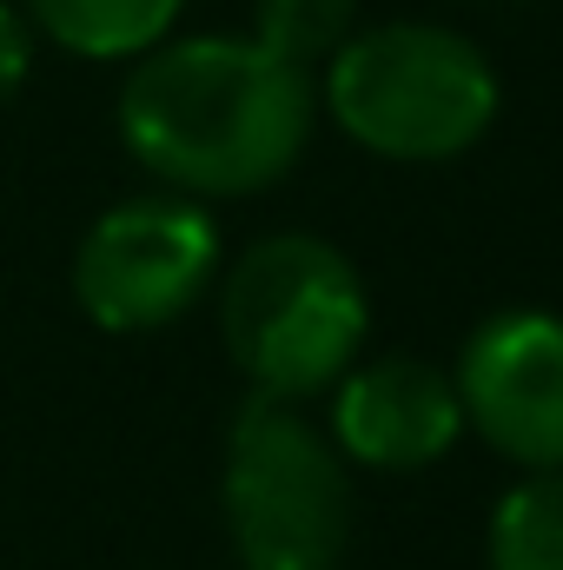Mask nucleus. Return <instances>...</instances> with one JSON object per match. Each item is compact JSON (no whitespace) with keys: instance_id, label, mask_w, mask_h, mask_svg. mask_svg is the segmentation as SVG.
<instances>
[{"instance_id":"obj_1","label":"nucleus","mask_w":563,"mask_h":570,"mask_svg":"<svg viewBox=\"0 0 563 570\" xmlns=\"http://www.w3.org/2000/svg\"><path fill=\"white\" fill-rule=\"evenodd\" d=\"M318 120L305 67L239 33L159 40L120 87V140L186 199H246L298 166Z\"/></svg>"},{"instance_id":"obj_2","label":"nucleus","mask_w":563,"mask_h":570,"mask_svg":"<svg viewBox=\"0 0 563 570\" xmlns=\"http://www.w3.org/2000/svg\"><path fill=\"white\" fill-rule=\"evenodd\" d=\"M219 338L253 392L305 405L365 358L372 298L332 239L273 233L253 239L219 279Z\"/></svg>"},{"instance_id":"obj_3","label":"nucleus","mask_w":563,"mask_h":570,"mask_svg":"<svg viewBox=\"0 0 563 570\" xmlns=\"http://www.w3.org/2000/svg\"><path fill=\"white\" fill-rule=\"evenodd\" d=\"M325 114L352 146L437 166L457 159L497 120V73L477 40L431 27V20H385L358 27L325 60Z\"/></svg>"},{"instance_id":"obj_4","label":"nucleus","mask_w":563,"mask_h":570,"mask_svg":"<svg viewBox=\"0 0 563 570\" xmlns=\"http://www.w3.org/2000/svg\"><path fill=\"white\" fill-rule=\"evenodd\" d=\"M226 531L246 570H338L352 544V471L292 399L253 392L226 431Z\"/></svg>"},{"instance_id":"obj_5","label":"nucleus","mask_w":563,"mask_h":570,"mask_svg":"<svg viewBox=\"0 0 563 570\" xmlns=\"http://www.w3.org/2000/svg\"><path fill=\"white\" fill-rule=\"evenodd\" d=\"M219 259V219L199 199L140 193L87 226L73 253V298L100 332H159L213 292Z\"/></svg>"},{"instance_id":"obj_6","label":"nucleus","mask_w":563,"mask_h":570,"mask_svg":"<svg viewBox=\"0 0 563 570\" xmlns=\"http://www.w3.org/2000/svg\"><path fill=\"white\" fill-rule=\"evenodd\" d=\"M464 431L517 471H563V318L544 305L491 312L451 365Z\"/></svg>"},{"instance_id":"obj_7","label":"nucleus","mask_w":563,"mask_h":570,"mask_svg":"<svg viewBox=\"0 0 563 570\" xmlns=\"http://www.w3.org/2000/svg\"><path fill=\"white\" fill-rule=\"evenodd\" d=\"M464 438V405L444 365L385 352L332 385V444L358 471H431Z\"/></svg>"},{"instance_id":"obj_8","label":"nucleus","mask_w":563,"mask_h":570,"mask_svg":"<svg viewBox=\"0 0 563 570\" xmlns=\"http://www.w3.org/2000/svg\"><path fill=\"white\" fill-rule=\"evenodd\" d=\"M33 27L80 60H140L172 40L186 0H27Z\"/></svg>"},{"instance_id":"obj_9","label":"nucleus","mask_w":563,"mask_h":570,"mask_svg":"<svg viewBox=\"0 0 563 570\" xmlns=\"http://www.w3.org/2000/svg\"><path fill=\"white\" fill-rule=\"evenodd\" d=\"M491 570H563V471H524L484 531Z\"/></svg>"},{"instance_id":"obj_10","label":"nucleus","mask_w":563,"mask_h":570,"mask_svg":"<svg viewBox=\"0 0 563 570\" xmlns=\"http://www.w3.org/2000/svg\"><path fill=\"white\" fill-rule=\"evenodd\" d=\"M358 33V0H259L253 40L273 47L292 67H325L345 40Z\"/></svg>"},{"instance_id":"obj_11","label":"nucleus","mask_w":563,"mask_h":570,"mask_svg":"<svg viewBox=\"0 0 563 570\" xmlns=\"http://www.w3.org/2000/svg\"><path fill=\"white\" fill-rule=\"evenodd\" d=\"M27 73H33V27L13 0H0V107L27 87Z\"/></svg>"}]
</instances>
